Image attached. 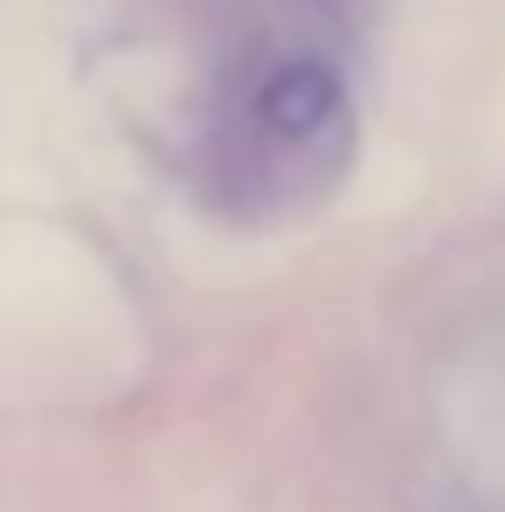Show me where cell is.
Segmentation results:
<instances>
[{
  "label": "cell",
  "mask_w": 505,
  "mask_h": 512,
  "mask_svg": "<svg viewBox=\"0 0 505 512\" xmlns=\"http://www.w3.org/2000/svg\"><path fill=\"white\" fill-rule=\"evenodd\" d=\"M339 118H346V97L326 63H277L256 90V139H270L284 160H319Z\"/></svg>",
  "instance_id": "cell-1"
}]
</instances>
